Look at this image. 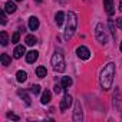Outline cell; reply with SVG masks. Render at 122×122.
<instances>
[{"instance_id": "4dcf8cb0", "label": "cell", "mask_w": 122, "mask_h": 122, "mask_svg": "<svg viewBox=\"0 0 122 122\" xmlns=\"http://www.w3.org/2000/svg\"><path fill=\"white\" fill-rule=\"evenodd\" d=\"M119 10L122 12V0H121V2H119Z\"/></svg>"}, {"instance_id": "836d02e7", "label": "cell", "mask_w": 122, "mask_h": 122, "mask_svg": "<svg viewBox=\"0 0 122 122\" xmlns=\"http://www.w3.org/2000/svg\"><path fill=\"white\" fill-rule=\"evenodd\" d=\"M15 2H22V0H15Z\"/></svg>"}, {"instance_id": "1f68e13d", "label": "cell", "mask_w": 122, "mask_h": 122, "mask_svg": "<svg viewBox=\"0 0 122 122\" xmlns=\"http://www.w3.org/2000/svg\"><path fill=\"white\" fill-rule=\"evenodd\" d=\"M35 2H36V3H42V0H35Z\"/></svg>"}, {"instance_id": "cb8c5ba5", "label": "cell", "mask_w": 122, "mask_h": 122, "mask_svg": "<svg viewBox=\"0 0 122 122\" xmlns=\"http://www.w3.org/2000/svg\"><path fill=\"white\" fill-rule=\"evenodd\" d=\"M19 39H20V33H19V32H15L13 36H12V42H13V43H17Z\"/></svg>"}, {"instance_id": "7a4b0ae2", "label": "cell", "mask_w": 122, "mask_h": 122, "mask_svg": "<svg viewBox=\"0 0 122 122\" xmlns=\"http://www.w3.org/2000/svg\"><path fill=\"white\" fill-rule=\"evenodd\" d=\"M76 27H78V17L73 12H69L68 19H66V29H65V39L66 40H69L75 35Z\"/></svg>"}, {"instance_id": "8992f818", "label": "cell", "mask_w": 122, "mask_h": 122, "mask_svg": "<svg viewBox=\"0 0 122 122\" xmlns=\"http://www.w3.org/2000/svg\"><path fill=\"white\" fill-rule=\"evenodd\" d=\"M72 102H73V98L69 95V93H66L65 96H63V99L62 101H60V111H66L71 105H72Z\"/></svg>"}, {"instance_id": "6da1fadb", "label": "cell", "mask_w": 122, "mask_h": 122, "mask_svg": "<svg viewBox=\"0 0 122 122\" xmlns=\"http://www.w3.org/2000/svg\"><path fill=\"white\" fill-rule=\"evenodd\" d=\"M113 76H115V63H108L105 65V68L102 69L101 72V86L103 91H109L112 88V83H113Z\"/></svg>"}, {"instance_id": "4316f807", "label": "cell", "mask_w": 122, "mask_h": 122, "mask_svg": "<svg viewBox=\"0 0 122 122\" xmlns=\"http://www.w3.org/2000/svg\"><path fill=\"white\" fill-rule=\"evenodd\" d=\"M63 89H65V88H63L62 85H55V92H56V93H60Z\"/></svg>"}, {"instance_id": "30bf717a", "label": "cell", "mask_w": 122, "mask_h": 122, "mask_svg": "<svg viewBox=\"0 0 122 122\" xmlns=\"http://www.w3.org/2000/svg\"><path fill=\"white\" fill-rule=\"evenodd\" d=\"M103 7L106 10V13L109 16H112L115 13V9H113V0H103Z\"/></svg>"}, {"instance_id": "9c48e42d", "label": "cell", "mask_w": 122, "mask_h": 122, "mask_svg": "<svg viewBox=\"0 0 122 122\" xmlns=\"http://www.w3.org/2000/svg\"><path fill=\"white\" fill-rule=\"evenodd\" d=\"M37 57H39V52L30 50V52L26 53V62L27 63H33V62H36V60H37Z\"/></svg>"}, {"instance_id": "44dd1931", "label": "cell", "mask_w": 122, "mask_h": 122, "mask_svg": "<svg viewBox=\"0 0 122 122\" xmlns=\"http://www.w3.org/2000/svg\"><path fill=\"white\" fill-rule=\"evenodd\" d=\"M71 85H72V79H71L69 76H63V78H62V86H63L65 89H68Z\"/></svg>"}, {"instance_id": "7402d4cb", "label": "cell", "mask_w": 122, "mask_h": 122, "mask_svg": "<svg viewBox=\"0 0 122 122\" xmlns=\"http://www.w3.org/2000/svg\"><path fill=\"white\" fill-rule=\"evenodd\" d=\"M0 43H2L3 46H6L9 43V37H7V33L6 32H2L0 33Z\"/></svg>"}, {"instance_id": "5b68a950", "label": "cell", "mask_w": 122, "mask_h": 122, "mask_svg": "<svg viewBox=\"0 0 122 122\" xmlns=\"http://www.w3.org/2000/svg\"><path fill=\"white\" fill-rule=\"evenodd\" d=\"M76 53H78V56H79L81 59H83V60H88V59L91 57V50H89L86 46H78Z\"/></svg>"}, {"instance_id": "4fadbf2b", "label": "cell", "mask_w": 122, "mask_h": 122, "mask_svg": "<svg viewBox=\"0 0 122 122\" xmlns=\"http://www.w3.org/2000/svg\"><path fill=\"white\" fill-rule=\"evenodd\" d=\"M63 17H65V13L63 12H57L56 15H55V23L57 25V26H60L63 23Z\"/></svg>"}, {"instance_id": "8fae6325", "label": "cell", "mask_w": 122, "mask_h": 122, "mask_svg": "<svg viewBox=\"0 0 122 122\" xmlns=\"http://www.w3.org/2000/svg\"><path fill=\"white\" fill-rule=\"evenodd\" d=\"M25 53H26V49H25L23 45H17V46L15 47V50H13V56H15V59H20Z\"/></svg>"}, {"instance_id": "484cf974", "label": "cell", "mask_w": 122, "mask_h": 122, "mask_svg": "<svg viewBox=\"0 0 122 122\" xmlns=\"http://www.w3.org/2000/svg\"><path fill=\"white\" fill-rule=\"evenodd\" d=\"M9 119H13V121H19V116L17 115H15V113H12V112H7V115H6Z\"/></svg>"}, {"instance_id": "2e32d148", "label": "cell", "mask_w": 122, "mask_h": 122, "mask_svg": "<svg viewBox=\"0 0 122 122\" xmlns=\"http://www.w3.org/2000/svg\"><path fill=\"white\" fill-rule=\"evenodd\" d=\"M17 95H19L20 98H23V101H25V103H26V105H30V103H32V101H30L29 95H27L25 91H17Z\"/></svg>"}, {"instance_id": "f546056e", "label": "cell", "mask_w": 122, "mask_h": 122, "mask_svg": "<svg viewBox=\"0 0 122 122\" xmlns=\"http://www.w3.org/2000/svg\"><path fill=\"white\" fill-rule=\"evenodd\" d=\"M56 2H57V3H66L68 0H56Z\"/></svg>"}, {"instance_id": "d6a6232c", "label": "cell", "mask_w": 122, "mask_h": 122, "mask_svg": "<svg viewBox=\"0 0 122 122\" xmlns=\"http://www.w3.org/2000/svg\"><path fill=\"white\" fill-rule=\"evenodd\" d=\"M119 49H121V52H122V42H121V46H119Z\"/></svg>"}, {"instance_id": "3957f363", "label": "cell", "mask_w": 122, "mask_h": 122, "mask_svg": "<svg viewBox=\"0 0 122 122\" xmlns=\"http://www.w3.org/2000/svg\"><path fill=\"white\" fill-rule=\"evenodd\" d=\"M52 68L56 72H63L65 71V57H63V53L60 50L56 52L52 56Z\"/></svg>"}, {"instance_id": "5bb4252c", "label": "cell", "mask_w": 122, "mask_h": 122, "mask_svg": "<svg viewBox=\"0 0 122 122\" xmlns=\"http://www.w3.org/2000/svg\"><path fill=\"white\" fill-rule=\"evenodd\" d=\"M5 10H6V13H15L16 12V5L13 2H7L5 5Z\"/></svg>"}, {"instance_id": "52a82bcc", "label": "cell", "mask_w": 122, "mask_h": 122, "mask_svg": "<svg viewBox=\"0 0 122 122\" xmlns=\"http://www.w3.org/2000/svg\"><path fill=\"white\" fill-rule=\"evenodd\" d=\"M83 119V113H82V108L79 102H75V112H73V121L75 122H81Z\"/></svg>"}, {"instance_id": "ffe728a7", "label": "cell", "mask_w": 122, "mask_h": 122, "mask_svg": "<svg viewBox=\"0 0 122 122\" xmlns=\"http://www.w3.org/2000/svg\"><path fill=\"white\" fill-rule=\"evenodd\" d=\"M25 42H26V45H27V46H33L37 40H36V37H35L33 35H27V36H26V39H25Z\"/></svg>"}, {"instance_id": "7c38bea8", "label": "cell", "mask_w": 122, "mask_h": 122, "mask_svg": "<svg viewBox=\"0 0 122 122\" xmlns=\"http://www.w3.org/2000/svg\"><path fill=\"white\" fill-rule=\"evenodd\" d=\"M29 29L30 30H37L39 29V19L36 16H32L29 19Z\"/></svg>"}, {"instance_id": "603a6c76", "label": "cell", "mask_w": 122, "mask_h": 122, "mask_svg": "<svg viewBox=\"0 0 122 122\" xmlns=\"http://www.w3.org/2000/svg\"><path fill=\"white\" fill-rule=\"evenodd\" d=\"M30 92L35 93V95H39V92H40V86H39V85H32V86H30Z\"/></svg>"}, {"instance_id": "ba28073f", "label": "cell", "mask_w": 122, "mask_h": 122, "mask_svg": "<svg viewBox=\"0 0 122 122\" xmlns=\"http://www.w3.org/2000/svg\"><path fill=\"white\" fill-rule=\"evenodd\" d=\"M113 106H115V109L122 111V98H121V93L118 89L115 91V95H113Z\"/></svg>"}, {"instance_id": "d4e9b609", "label": "cell", "mask_w": 122, "mask_h": 122, "mask_svg": "<svg viewBox=\"0 0 122 122\" xmlns=\"http://www.w3.org/2000/svg\"><path fill=\"white\" fill-rule=\"evenodd\" d=\"M109 29H111V33H112V36L115 37V23H113L112 20H109Z\"/></svg>"}, {"instance_id": "277c9868", "label": "cell", "mask_w": 122, "mask_h": 122, "mask_svg": "<svg viewBox=\"0 0 122 122\" xmlns=\"http://www.w3.org/2000/svg\"><path fill=\"white\" fill-rule=\"evenodd\" d=\"M95 35H96V39L101 45H106L108 43V32L106 29L103 27L102 23H98L96 27H95Z\"/></svg>"}, {"instance_id": "ac0fdd59", "label": "cell", "mask_w": 122, "mask_h": 122, "mask_svg": "<svg viewBox=\"0 0 122 122\" xmlns=\"http://www.w3.org/2000/svg\"><path fill=\"white\" fill-rule=\"evenodd\" d=\"M46 73H47V71H46L45 66H37V68H36V75H37L39 78H45Z\"/></svg>"}, {"instance_id": "f1b7e54d", "label": "cell", "mask_w": 122, "mask_h": 122, "mask_svg": "<svg viewBox=\"0 0 122 122\" xmlns=\"http://www.w3.org/2000/svg\"><path fill=\"white\" fill-rule=\"evenodd\" d=\"M116 26L122 30V17H119V19H116Z\"/></svg>"}, {"instance_id": "9a60e30c", "label": "cell", "mask_w": 122, "mask_h": 122, "mask_svg": "<svg viewBox=\"0 0 122 122\" xmlns=\"http://www.w3.org/2000/svg\"><path fill=\"white\" fill-rule=\"evenodd\" d=\"M16 79H17V82H25L26 79H27V73L25 72V71H19L17 73H16Z\"/></svg>"}, {"instance_id": "83f0119b", "label": "cell", "mask_w": 122, "mask_h": 122, "mask_svg": "<svg viewBox=\"0 0 122 122\" xmlns=\"http://www.w3.org/2000/svg\"><path fill=\"white\" fill-rule=\"evenodd\" d=\"M2 25H6V10L2 12Z\"/></svg>"}, {"instance_id": "d6986e66", "label": "cell", "mask_w": 122, "mask_h": 122, "mask_svg": "<svg viewBox=\"0 0 122 122\" xmlns=\"http://www.w3.org/2000/svg\"><path fill=\"white\" fill-rule=\"evenodd\" d=\"M40 102H42L43 105H46V103H49V102H50V92H49V91H45V92H43Z\"/></svg>"}, {"instance_id": "e0dca14e", "label": "cell", "mask_w": 122, "mask_h": 122, "mask_svg": "<svg viewBox=\"0 0 122 122\" xmlns=\"http://www.w3.org/2000/svg\"><path fill=\"white\" fill-rule=\"evenodd\" d=\"M0 59H2V65H3V66H9L10 62H12V59H10V56H9L7 53H3L2 56H0Z\"/></svg>"}]
</instances>
